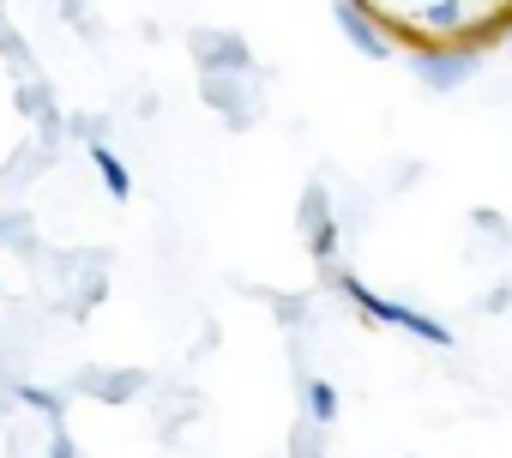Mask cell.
Listing matches in <instances>:
<instances>
[{"mask_svg":"<svg viewBox=\"0 0 512 458\" xmlns=\"http://www.w3.org/2000/svg\"><path fill=\"white\" fill-rule=\"evenodd\" d=\"M55 458H73V446H67V440H55Z\"/></svg>","mask_w":512,"mask_h":458,"instance_id":"3","label":"cell"},{"mask_svg":"<svg viewBox=\"0 0 512 458\" xmlns=\"http://www.w3.org/2000/svg\"><path fill=\"white\" fill-rule=\"evenodd\" d=\"M368 55H410L428 85L470 79L512 49V0H338Z\"/></svg>","mask_w":512,"mask_h":458,"instance_id":"1","label":"cell"},{"mask_svg":"<svg viewBox=\"0 0 512 458\" xmlns=\"http://www.w3.org/2000/svg\"><path fill=\"white\" fill-rule=\"evenodd\" d=\"M296 458H320V446H314V434H296Z\"/></svg>","mask_w":512,"mask_h":458,"instance_id":"2","label":"cell"}]
</instances>
